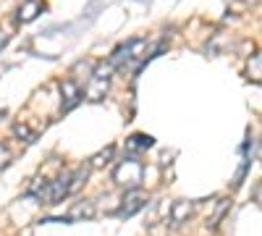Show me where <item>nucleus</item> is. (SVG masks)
Instances as JSON below:
<instances>
[{
    "label": "nucleus",
    "instance_id": "nucleus-2",
    "mask_svg": "<svg viewBox=\"0 0 262 236\" xmlns=\"http://www.w3.org/2000/svg\"><path fill=\"white\" fill-rule=\"evenodd\" d=\"M113 71H116V69H113L107 60H100L97 66H95V71L90 74V79H86L84 90H81V97H84V100H90V102H100V100H105L107 90H111Z\"/></svg>",
    "mask_w": 262,
    "mask_h": 236
},
{
    "label": "nucleus",
    "instance_id": "nucleus-15",
    "mask_svg": "<svg viewBox=\"0 0 262 236\" xmlns=\"http://www.w3.org/2000/svg\"><path fill=\"white\" fill-rule=\"evenodd\" d=\"M13 163V153L8 144H0V170H6L8 165Z\"/></svg>",
    "mask_w": 262,
    "mask_h": 236
},
{
    "label": "nucleus",
    "instance_id": "nucleus-4",
    "mask_svg": "<svg viewBox=\"0 0 262 236\" xmlns=\"http://www.w3.org/2000/svg\"><path fill=\"white\" fill-rule=\"evenodd\" d=\"M69 195H71V170H69V174H60V176L53 179V181L42 179V184H39V189H37L34 197H37L39 202H45V205H58V202H63Z\"/></svg>",
    "mask_w": 262,
    "mask_h": 236
},
{
    "label": "nucleus",
    "instance_id": "nucleus-13",
    "mask_svg": "<svg viewBox=\"0 0 262 236\" xmlns=\"http://www.w3.org/2000/svg\"><path fill=\"white\" fill-rule=\"evenodd\" d=\"M13 134H16V137H21L24 142H34V132H32V128H29L27 123H16V126H13Z\"/></svg>",
    "mask_w": 262,
    "mask_h": 236
},
{
    "label": "nucleus",
    "instance_id": "nucleus-10",
    "mask_svg": "<svg viewBox=\"0 0 262 236\" xmlns=\"http://www.w3.org/2000/svg\"><path fill=\"white\" fill-rule=\"evenodd\" d=\"M152 144H155V139L147 137V134H134V137H128L126 139V153H142V149H149Z\"/></svg>",
    "mask_w": 262,
    "mask_h": 236
},
{
    "label": "nucleus",
    "instance_id": "nucleus-3",
    "mask_svg": "<svg viewBox=\"0 0 262 236\" xmlns=\"http://www.w3.org/2000/svg\"><path fill=\"white\" fill-rule=\"evenodd\" d=\"M113 181H116V186H121L126 191L128 189H139L142 181H144V165H142V160H137L134 155L123 158L113 168Z\"/></svg>",
    "mask_w": 262,
    "mask_h": 236
},
{
    "label": "nucleus",
    "instance_id": "nucleus-8",
    "mask_svg": "<svg viewBox=\"0 0 262 236\" xmlns=\"http://www.w3.org/2000/svg\"><path fill=\"white\" fill-rule=\"evenodd\" d=\"M42 8L45 6H42L39 0H24V3L18 6V11H16V21L18 24H32V21L42 13Z\"/></svg>",
    "mask_w": 262,
    "mask_h": 236
},
{
    "label": "nucleus",
    "instance_id": "nucleus-6",
    "mask_svg": "<svg viewBox=\"0 0 262 236\" xmlns=\"http://www.w3.org/2000/svg\"><path fill=\"white\" fill-rule=\"evenodd\" d=\"M79 102H81V87L74 79H63L60 81V113L74 111Z\"/></svg>",
    "mask_w": 262,
    "mask_h": 236
},
{
    "label": "nucleus",
    "instance_id": "nucleus-14",
    "mask_svg": "<svg viewBox=\"0 0 262 236\" xmlns=\"http://www.w3.org/2000/svg\"><path fill=\"white\" fill-rule=\"evenodd\" d=\"M228 205H231L228 200H221V205H217V210H215V216H212V218H207V228H215V226H217V221L223 218V212H226V207H228Z\"/></svg>",
    "mask_w": 262,
    "mask_h": 236
},
{
    "label": "nucleus",
    "instance_id": "nucleus-7",
    "mask_svg": "<svg viewBox=\"0 0 262 236\" xmlns=\"http://www.w3.org/2000/svg\"><path fill=\"white\" fill-rule=\"evenodd\" d=\"M168 216H170V223L173 226H184V223H189V218L194 216V202H189V200H176L170 205V210H168Z\"/></svg>",
    "mask_w": 262,
    "mask_h": 236
},
{
    "label": "nucleus",
    "instance_id": "nucleus-1",
    "mask_svg": "<svg viewBox=\"0 0 262 236\" xmlns=\"http://www.w3.org/2000/svg\"><path fill=\"white\" fill-rule=\"evenodd\" d=\"M147 60V39H128L126 45L116 48L113 55L107 58V63L116 71H126V69H137Z\"/></svg>",
    "mask_w": 262,
    "mask_h": 236
},
{
    "label": "nucleus",
    "instance_id": "nucleus-16",
    "mask_svg": "<svg viewBox=\"0 0 262 236\" xmlns=\"http://www.w3.org/2000/svg\"><path fill=\"white\" fill-rule=\"evenodd\" d=\"M8 39H11V34H8V32H3V29H0V50H3V48L8 45Z\"/></svg>",
    "mask_w": 262,
    "mask_h": 236
},
{
    "label": "nucleus",
    "instance_id": "nucleus-9",
    "mask_svg": "<svg viewBox=\"0 0 262 236\" xmlns=\"http://www.w3.org/2000/svg\"><path fill=\"white\" fill-rule=\"evenodd\" d=\"M113 158H116V144H107L105 149H100L97 155H92V158H90V163H86V168H90V170L105 168V165H111V163H113Z\"/></svg>",
    "mask_w": 262,
    "mask_h": 236
},
{
    "label": "nucleus",
    "instance_id": "nucleus-5",
    "mask_svg": "<svg viewBox=\"0 0 262 236\" xmlns=\"http://www.w3.org/2000/svg\"><path fill=\"white\" fill-rule=\"evenodd\" d=\"M147 205H149V195H144L142 189H128L121 207L116 210V216L118 218H131V216H137L139 210H144Z\"/></svg>",
    "mask_w": 262,
    "mask_h": 236
},
{
    "label": "nucleus",
    "instance_id": "nucleus-11",
    "mask_svg": "<svg viewBox=\"0 0 262 236\" xmlns=\"http://www.w3.org/2000/svg\"><path fill=\"white\" fill-rule=\"evenodd\" d=\"M81 218H95V202L92 200H84L79 202L74 210H71V216H66V221H81Z\"/></svg>",
    "mask_w": 262,
    "mask_h": 236
},
{
    "label": "nucleus",
    "instance_id": "nucleus-12",
    "mask_svg": "<svg viewBox=\"0 0 262 236\" xmlns=\"http://www.w3.org/2000/svg\"><path fill=\"white\" fill-rule=\"evenodd\" d=\"M247 76L254 84H259V79H262V58H259V53H252V58L247 60Z\"/></svg>",
    "mask_w": 262,
    "mask_h": 236
}]
</instances>
